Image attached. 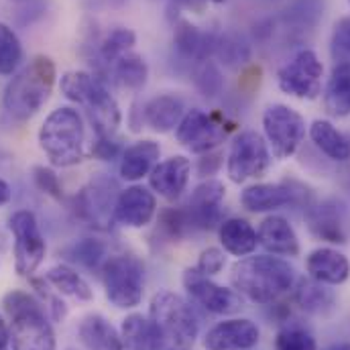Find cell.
Wrapping results in <instances>:
<instances>
[{
  "instance_id": "7a4b0ae2",
  "label": "cell",
  "mask_w": 350,
  "mask_h": 350,
  "mask_svg": "<svg viewBox=\"0 0 350 350\" xmlns=\"http://www.w3.org/2000/svg\"><path fill=\"white\" fill-rule=\"evenodd\" d=\"M55 78L57 70L53 59L47 55H35L4 88V110L14 120L33 118L49 100L55 86Z\"/></svg>"
},
{
  "instance_id": "ac0fdd59",
  "label": "cell",
  "mask_w": 350,
  "mask_h": 350,
  "mask_svg": "<svg viewBox=\"0 0 350 350\" xmlns=\"http://www.w3.org/2000/svg\"><path fill=\"white\" fill-rule=\"evenodd\" d=\"M116 198L114 183L106 177H98L88 183L76 200L82 218L94 224H106L108 220H114Z\"/></svg>"
},
{
  "instance_id": "5b68a950",
  "label": "cell",
  "mask_w": 350,
  "mask_h": 350,
  "mask_svg": "<svg viewBox=\"0 0 350 350\" xmlns=\"http://www.w3.org/2000/svg\"><path fill=\"white\" fill-rule=\"evenodd\" d=\"M149 320L155 328L159 350L189 349L198 338V318L191 306L174 291H157L149 304Z\"/></svg>"
},
{
  "instance_id": "e0dca14e",
  "label": "cell",
  "mask_w": 350,
  "mask_h": 350,
  "mask_svg": "<svg viewBox=\"0 0 350 350\" xmlns=\"http://www.w3.org/2000/svg\"><path fill=\"white\" fill-rule=\"evenodd\" d=\"M82 106L86 108L88 118L98 137H114L116 129L120 126V108L100 78H96L94 86L90 88Z\"/></svg>"
},
{
  "instance_id": "ba28073f",
  "label": "cell",
  "mask_w": 350,
  "mask_h": 350,
  "mask_svg": "<svg viewBox=\"0 0 350 350\" xmlns=\"http://www.w3.org/2000/svg\"><path fill=\"white\" fill-rule=\"evenodd\" d=\"M228 135V122L218 112H204L200 108L185 110L183 118L175 129L177 143L196 155L210 153Z\"/></svg>"
},
{
  "instance_id": "4dcf8cb0",
  "label": "cell",
  "mask_w": 350,
  "mask_h": 350,
  "mask_svg": "<svg viewBox=\"0 0 350 350\" xmlns=\"http://www.w3.org/2000/svg\"><path fill=\"white\" fill-rule=\"evenodd\" d=\"M120 338L124 350H159L155 328L143 314H131L122 320Z\"/></svg>"
},
{
  "instance_id": "52a82bcc",
  "label": "cell",
  "mask_w": 350,
  "mask_h": 350,
  "mask_svg": "<svg viewBox=\"0 0 350 350\" xmlns=\"http://www.w3.org/2000/svg\"><path fill=\"white\" fill-rule=\"evenodd\" d=\"M262 129L269 151L275 159H289L306 139L304 116L285 104H271L265 108Z\"/></svg>"
},
{
  "instance_id": "816d5d0a",
  "label": "cell",
  "mask_w": 350,
  "mask_h": 350,
  "mask_svg": "<svg viewBox=\"0 0 350 350\" xmlns=\"http://www.w3.org/2000/svg\"><path fill=\"white\" fill-rule=\"evenodd\" d=\"M116 2H122V0H116Z\"/></svg>"
},
{
  "instance_id": "603a6c76",
  "label": "cell",
  "mask_w": 350,
  "mask_h": 350,
  "mask_svg": "<svg viewBox=\"0 0 350 350\" xmlns=\"http://www.w3.org/2000/svg\"><path fill=\"white\" fill-rule=\"evenodd\" d=\"M161 147L151 139H143L126 147L120 155V177L126 181H139L149 177L153 167L159 163Z\"/></svg>"
},
{
  "instance_id": "836d02e7",
  "label": "cell",
  "mask_w": 350,
  "mask_h": 350,
  "mask_svg": "<svg viewBox=\"0 0 350 350\" xmlns=\"http://www.w3.org/2000/svg\"><path fill=\"white\" fill-rule=\"evenodd\" d=\"M135 43H137V35L133 29L116 27L100 43V59L108 66H114L122 55L133 51Z\"/></svg>"
},
{
  "instance_id": "d590c367",
  "label": "cell",
  "mask_w": 350,
  "mask_h": 350,
  "mask_svg": "<svg viewBox=\"0 0 350 350\" xmlns=\"http://www.w3.org/2000/svg\"><path fill=\"white\" fill-rule=\"evenodd\" d=\"M23 62V45L16 33L0 23V76H10Z\"/></svg>"
},
{
  "instance_id": "9c48e42d",
  "label": "cell",
  "mask_w": 350,
  "mask_h": 350,
  "mask_svg": "<svg viewBox=\"0 0 350 350\" xmlns=\"http://www.w3.org/2000/svg\"><path fill=\"white\" fill-rule=\"evenodd\" d=\"M8 228L14 237V269L21 277H31L47 253L39 222L33 212L18 210L10 216Z\"/></svg>"
},
{
  "instance_id": "f6af8a7d",
  "label": "cell",
  "mask_w": 350,
  "mask_h": 350,
  "mask_svg": "<svg viewBox=\"0 0 350 350\" xmlns=\"http://www.w3.org/2000/svg\"><path fill=\"white\" fill-rule=\"evenodd\" d=\"M10 342V328L6 326L4 318L0 316V349H6Z\"/></svg>"
},
{
  "instance_id": "681fc988",
  "label": "cell",
  "mask_w": 350,
  "mask_h": 350,
  "mask_svg": "<svg viewBox=\"0 0 350 350\" xmlns=\"http://www.w3.org/2000/svg\"><path fill=\"white\" fill-rule=\"evenodd\" d=\"M210 2H214V4H222V2H226V0H210Z\"/></svg>"
},
{
  "instance_id": "11a10c76",
  "label": "cell",
  "mask_w": 350,
  "mask_h": 350,
  "mask_svg": "<svg viewBox=\"0 0 350 350\" xmlns=\"http://www.w3.org/2000/svg\"><path fill=\"white\" fill-rule=\"evenodd\" d=\"M349 2H350V0H349Z\"/></svg>"
},
{
  "instance_id": "6da1fadb",
  "label": "cell",
  "mask_w": 350,
  "mask_h": 350,
  "mask_svg": "<svg viewBox=\"0 0 350 350\" xmlns=\"http://www.w3.org/2000/svg\"><path fill=\"white\" fill-rule=\"evenodd\" d=\"M230 281L234 289L257 304H273L295 283V269L271 255L245 257L234 262Z\"/></svg>"
},
{
  "instance_id": "8992f818",
  "label": "cell",
  "mask_w": 350,
  "mask_h": 350,
  "mask_svg": "<svg viewBox=\"0 0 350 350\" xmlns=\"http://www.w3.org/2000/svg\"><path fill=\"white\" fill-rule=\"evenodd\" d=\"M106 299L120 310L137 308L145 291V267L133 255H112L102 269Z\"/></svg>"
},
{
  "instance_id": "30bf717a",
  "label": "cell",
  "mask_w": 350,
  "mask_h": 350,
  "mask_svg": "<svg viewBox=\"0 0 350 350\" xmlns=\"http://www.w3.org/2000/svg\"><path fill=\"white\" fill-rule=\"evenodd\" d=\"M271 165V151L267 141L257 131H243L226 157V174L230 181L245 183L249 179L261 177Z\"/></svg>"
},
{
  "instance_id": "1f68e13d",
  "label": "cell",
  "mask_w": 350,
  "mask_h": 350,
  "mask_svg": "<svg viewBox=\"0 0 350 350\" xmlns=\"http://www.w3.org/2000/svg\"><path fill=\"white\" fill-rule=\"evenodd\" d=\"M45 281L59 293V295H68V297H74L78 301H90L94 297V291L90 287L86 279L74 271L72 267L68 265H57V267H51L47 273H45Z\"/></svg>"
},
{
  "instance_id": "cb8c5ba5",
  "label": "cell",
  "mask_w": 350,
  "mask_h": 350,
  "mask_svg": "<svg viewBox=\"0 0 350 350\" xmlns=\"http://www.w3.org/2000/svg\"><path fill=\"white\" fill-rule=\"evenodd\" d=\"M310 228L316 237L328 241V243H347L345 232V210L342 204L336 200H326L316 208H310L308 212Z\"/></svg>"
},
{
  "instance_id": "2e32d148",
  "label": "cell",
  "mask_w": 350,
  "mask_h": 350,
  "mask_svg": "<svg viewBox=\"0 0 350 350\" xmlns=\"http://www.w3.org/2000/svg\"><path fill=\"white\" fill-rule=\"evenodd\" d=\"M259 328L247 318H230L212 326L204 336L206 350H249L259 345Z\"/></svg>"
},
{
  "instance_id": "c3c4849f",
  "label": "cell",
  "mask_w": 350,
  "mask_h": 350,
  "mask_svg": "<svg viewBox=\"0 0 350 350\" xmlns=\"http://www.w3.org/2000/svg\"><path fill=\"white\" fill-rule=\"evenodd\" d=\"M324 350H350V342H336V345H330Z\"/></svg>"
},
{
  "instance_id": "4fadbf2b",
  "label": "cell",
  "mask_w": 350,
  "mask_h": 350,
  "mask_svg": "<svg viewBox=\"0 0 350 350\" xmlns=\"http://www.w3.org/2000/svg\"><path fill=\"white\" fill-rule=\"evenodd\" d=\"M226 196V187L218 179H208L200 183L187 204L183 206V214L189 230H212L222 224V202Z\"/></svg>"
},
{
  "instance_id": "d6986e66",
  "label": "cell",
  "mask_w": 350,
  "mask_h": 350,
  "mask_svg": "<svg viewBox=\"0 0 350 350\" xmlns=\"http://www.w3.org/2000/svg\"><path fill=\"white\" fill-rule=\"evenodd\" d=\"M189 175H191V161L183 155H174L165 161H159L153 172L149 174V187L153 189V193L161 196L167 202L177 200L187 183H189Z\"/></svg>"
},
{
  "instance_id": "ee69618b",
  "label": "cell",
  "mask_w": 350,
  "mask_h": 350,
  "mask_svg": "<svg viewBox=\"0 0 350 350\" xmlns=\"http://www.w3.org/2000/svg\"><path fill=\"white\" fill-rule=\"evenodd\" d=\"M33 285H35V289L41 293L43 301H45V304H49L47 308H49V312L53 314V318H55V320H62V318L66 316V306H64V301H62V299H57L55 295H51V293L47 291V287H45L41 281L33 279ZM43 301H41V304H43Z\"/></svg>"
},
{
  "instance_id": "d6a6232c",
  "label": "cell",
  "mask_w": 350,
  "mask_h": 350,
  "mask_svg": "<svg viewBox=\"0 0 350 350\" xmlns=\"http://www.w3.org/2000/svg\"><path fill=\"white\" fill-rule=\"evenodd\" d=\"M112 70H114L116 82L122 88H126V90H133V92H139L141 88L147 84V78H149L147 62L139 53H135V51L122 55L112 66Z\"/></svg>"
},
{
  "instance_id": "83f0119b",
  "label": "cell",
  "mask_w": 350,
  "mask_h": 350,
  "mask_svg": "<svg viewBox=\"0 0 350 350\" xmlns=\"http://www.w3.org/2000/svg\"><path fill=\"white\" fill-rule=\"evenodd\" d=\"M293 299L304 312L314 314V316H326L336 306V295L332 293V289H328L320 281H314L312 277L297 281Z\"/></svg>"
},
{
  "instance_id": "f5cc1de1",
  "label": "cell",
  "mask_w": 350,
  "mask_h": 350,
  "mask_svg": "<svg viewBox=\"0 0 350 350\" xmlns=\"http://www.w3.org/2000/svg\"><path fill=\"white\" fill-rule=\"evenodd\" d=\"M0 350H4V349H0Z\"/></svg>"
},
{
  "instance_id": "ab89813d",
  "label": "cell",
  "mask_w": 350,
  "mask_h": 350,
  "mask_svg": "<svg viewBox=\"0 0 350 350\" xmlns=\"http://www.w3.org/2000/svg\"><path fill=\"white\" fill-rule=\"evenodd\" d=\"M332 57L338 64L350 62V16L340 18L332 33Z\"/></svg>"
},
{
  "instance_id": "7dc6e473",
  "label": "cell",
  "mask_w": 350,
  "mask_h": 350,
  "mask_svg": "<svg viewBox=\"0 0 350 350\" xmlns=\"http://www.w3.org/2000/svg\"><path fill=\"white\" fill-rule=\"evenodd\" d=\"M10 196H12L10 185L0 177V208H2L4 204H8V202H10Z\"/></svg>"
},
{
  "instance_id": "f35d334b",
  "label": "cell",
  "mask_w": 350,
  "mask_h": 350,
  "mask_svg": "<svg viewBox=\"0 0 350 350\" xmlns=\"http://www.w3.org/2000/svg\"><path fill=\"white\" fill-rule=\"evenodd\" d=\"M70 257L76 262L84 265L86 269H98V267L102 269L104 261L108 259L104 243H100L96 239H84V241L76 243L70 249Z\"/></svg>"
},
{
  "instance_id": "5bb4252c",
  "label": "cell",
  "mask_w": 350,
  "mask_h": 350,
  "mask_svg": "<svg viewBox=\"0 0 350 350\" xmlns=\"http://www.w3.org/2000/svg\"><path fill=\"white\" fill-rule=\"evenodd\" d=\"M308 191L304 185H299V191L295 189V181H283V183H253L243 189L241 204L255 214L273 212L285 206H299L306 202Z\"/></svg>"
},
{
  "instance_id": "f546056e",
  "label": "cell",
  "mask_w": 350,
  "mask_h": 350,
  "mask_svg": "<svg viewBox=\"0 0 350 350\" xmlns=\"http://www.w3.org/2000/svg\"><path fill=\"white\" fill-rule=\"evenodd\" d=\"M310 139L328 159L338 163L350 159V141L330 120H314L310 126Z\"/></svg>"
},
{
  "instance_id": "44dd1931",
  "label": "cell",
  "mask_w": 350,
  "mask_h": 350,
  "mask_svg": "<svg viewBox=\"0 0 350 350\" xmlns=\"http://www.w3.org/2000/svg\"><path fill=\"white\" fill-rule=\"evenodd\" d=\"M308 275L324 285H342L350 277V261L336 249H314L306 259Z\"/></svg>"
},
{
  "instance_id": "e575fe53",
  "label": "cell",
  "mask_w": 350,
  "mask_h": 350,
  "mask_svg": "<svg viewBox=\"0 0 350 350\" xmlns=\"http://www.w3.org/2000/svg\"><path fill=\"white\" fill-rule=\"evenodd\" d=\"M214 55L226 66H243L251 57V45L239 33H222L216 37Z\"/></svg>"
},
{
  "instance_id": "d4e9b609",
  "label": "cell",
  "mask_w": 350,
  "mask_h": 350,
  "mask_svg": "<svg viewBox=\"0 0 350 350\" xmlns=\"http://www.w3.org/2000/svg\"><path fill=\"white\" fill-rule=\"evenodd\" d=\"M183 114H185L183 100L175 94L155 96L143 106L145 124H149L155 133H170L177 129Z\"/></svg>"
},
{
  "instance_id": "4316f807",
  "label": "cell",
  "mask_w": 350,
  "mask_h": 350,
  "mask_svg": "<svg viewBox=\"0 0 350 350\" xmlns=\"http://www.w3.org/2000/svg\"><path fill=\"white\" fill-rule=\"evenodd\" d=\"M218 234H220V243H222L224 251L234 257H249L255 253V249L259 245L257 230L245 218L222 220Z\"/></svg>"
},
{
  "instance_id": "3957f363",
  "label": "cell",
  "mask_w": 350,
  "mask_h": 350,
  "mask_svg": "<svg viewBox=\"0 0 350 350\" xmlns=\"http://www.w3.org/2000/svg\"><path fill=\"white\" fill-rule=\"evenodd\" d=\"M39 147L55 167H74L84 159L86 126L72 106L55 108L39 129Z\"/></svg>"
},
{
  "instance_id": "60d3db41",
  "label": "cell",
  "mask_w": 350,
  "mask_h": 350,
  "mask_svg": "<svg viewBox=\"0 0 350 350\" xmlns=\"http://www.w3.org/2000/svg\"><path fill=\"white\" fill-rule=\"evenodd\" d=\"M33 179H35V185L43 193H47V196H51L55 200H62L64 198V189H62L59 177L55 175L53 170L43 167V165H37V167H33Z\"/></svg>"
},
{
  "instance_id": "9a60e30c",
  "label": "cell",
  "mask_w": 350,
  "mask_h": 350,
  "mask_svg": "<svg viewBox=\"0 0 350 350\" xmlns=\"http://www.w3.org/2000/svg\"><path fill=\"white\" fill-rule=\"evenodd\" d=\"M157 212V198L145 185H131L122 189L114 206V222L126 228H143L151 224Z\"/></svg>"
},
{
  "instance_id": "db71d44e",
  "label": "cell",
  "mask_w": 350,
  "mask_h": 350,
  "mask_svg": "<svg viewBox=\"0 0 350 350\" xmlns=\"http://www.w3.org/2000/svg\"><path fill=\"white\" fill-rule=\"evenodd\" d=\"M183 350H187V349H183Z\"/></svg>"
},
{
  "instance_id": "ffe728a7",
  "label": "cell",
  "mask_w": 350,
  "mask_h": 350,
  "mask_svg": "<svg viewBox=\"0 0 350 350\" xmlns=\"http://www.w3.org/2000/svg\"><path fill=\"white\" fill-rule=\"evenodd\" d=\"M216 33L202 31L189 21L179 18L174 25V47L183 59H191L196 64L206 62L214 55Z\"/></svg>"
},
{
  "instance_id": "bcb514c9",
  "label": "cell",
  "mask_w": 350,
  "mask_h": 350,
  "mask_svg": "<svg viewBox=\"0 0 350 350\" xmlns=\"http://www.w3.org/2000/svg\"><path fill=\"white\" fill-rule=\"evenodd\" d=\"M175 6H185L191 10H202L204 8V0H170Z\"/></svg>"
},
{
  "instance_id": "f907efd6",
  "label": "cell",
  "mask_w": 350,
  "mask_h": 350,
  "mask_svg": "<svg viewBox=\"0 0 350 350\" xmlns=\"http://www.w3.org/2000/svg\"><path fill=\"white\" fill-rule=\"evenodd\" d=\"M14 2H25V0H14Z\"/></svg>"
},
{
  "instance_id": "f1b7e54d",
  "label": "cell",
  "mask_w": 350,
  "mask_h": 350,
  "mask_svg": "<svg viewBox=\"0 0 350 350\" xmlns=\"http://www.w3.org/2000/svg\"><path fill=\"white\" fill-rule=\"evenodd\" d=\"M324 106L326 112L336 118L350 114V62L334 66L324 90Z\"/></svg>"
},
{
  "instance_id": "7bdbcfd3",
  "label": "cell",
  "mask_w": 350,
  "mask_h": 350,
  "mask_svg": "<svg viewBox=\"0 0 350 350\" xmlns=\"http://www.w3.org/2000/svg\"><path fill=\"white\" fill-rule=\"evenodd\" d=\"M92 155L100 161H114L122 155L120 143L114 137H98V141L92 147Z\"/></svg>"
},
{
  "instance_id": "b9f144b4",
  "label": "cell",
  "mask_w": 350,
  "mask_h": 350,
  "mask_svg": "<svg viewBox=\"0 0 350 350\" xmlns=\"http://www.w3.org/2000/svg\"><path fill=\"white\" fill-rule=\"evenodd\" d=\"M224 253L220 251V249H216V247H208V249H204L202 251V255H200V259H198V265H196V269L202 273V275H206V277H210V275H216V273H220L222 271V267H224Z\"/></svg>"
},
{
  "instance_id": "484cf974",
  "label": "cell",
  "mask_w": 350,
  "mask_h": 350,
  "mask_svg": "<svg viewBox=\"0 0 350 350\" xmlns=\"http://www.w3.org/2000/svg\"><path fill=\"white\" fill-rule=\"evenodd\" d=\"M78 338L86 350H124L120 332L100 314L82 318L78 326Z\"/></svg>"
},
{
  "instance_id": "8d00e7d4",
  "label": "cell",
  "mask_w": 350,
  "mask_h": 350,
  "mask_svg": "<svg viewBox=\"0 0 350 350\" xmlns=\"http://www.w3.org/2000/svg\"><path fill=\"white\" fill-rule=\"evenodd\" d=\"M275 350H318V342L304 326L285 324L275 336Z\"/></svg>"
},
{
  "instance_id": "277c9868",
  "label": "cell",
  "mask_w": 350,
  "mask_h": 350,
  "mask_svg": "<svg viewBox=\"0 0 350 350\" xmlns=\"http://www.w3.org/2000/svg\"><path fill=\"white\" fill-rule=\"evenodd\" d=\"M2 306L10 318L12 350H57L53 326L37 297L25 291H10L4 295Z\"/></svg>"
},
{
  "instance_id": "74e56055",
  "label": "cell",
  "mask_w": 350,
  "mask_h": 350,
  "mask_svg": "<svg viewBox=\"0 0 350 350\" xmlns=\"http://www.w3.org/2000/svg\"><path fill=\"white\" fill-rule=\"evenodd\" d=\"M193 82L206 98H216L224 90V76H222L220 68L210 59L198 64V68L193 72Z\"/></svg>"
},
{
  "instance_id": "7402d4cb",
  "label": "cell",
  "mask_w": 350,
  "mask_h": 350,
  "mask_svg": "<svg viewBox=\"0 0 350 350\" xmlns=\"http://www.w3.org/2000/svg\"><path fill=\"white\" fill-rule=\"evenodd\" d=\"M259 245L271 255L279 257H297L299 255V241L289 224L287 218L283 216H267L259 226Z\"/></svg>"
},
{
  "instance_id": "7c38bea8",
  "label": "cell",
  "mask_w": 350,
  "mask_h": 350,
  "mask_svg": "<svg viewBox=\"0 0 350 350\" xmlns=\"http://www.w3.org/2000/svg\"><path fill=\"white\" fill-rule=\"evenodd\" d=\"M183 287L187 289L189 297L210 314H218V316L237 314L245 304L237 289H228L214 283L198 269H187L183 273Z\"/></svg>"
},
{
  "instance_id": "8fae6325",
  "label": "cell",
  "mask_w": 350,
  "mask_h": 350,
  "mask_svg": "<svg viewBox=\"0 0 350 350\" xmlns=\"http://www.w3.org/2000/svg\"><path fill=\"white\" fill-rule=\"evenodd\" d=\"M322 76L324 66L318 55L312 49H301L277 72V84L293 98L316 100L322 94Z\"/></svg>"
}]
</instances>
